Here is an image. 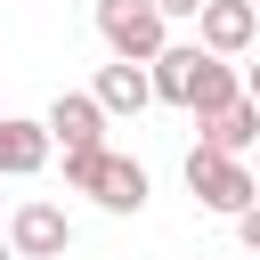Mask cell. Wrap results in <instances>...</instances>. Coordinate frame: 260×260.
Returning a JSON list of instances; mask_svg holds the SVG:
<instances>
[{
    "mask_svg": "<svg viewBox=\"0 0 260 260\" xmlns=\"http://www.w3.org/2000/svg\"><path fill=\"white\" fill-rule=\"evenodd\" d=\"M154 98L203 122V114H219V106L244 98V65H228V57L203 49V41H171V49L154 57Z\"/></svg>",
    "mask_w": 260,
    "mask_h": 260,
    "instance_id": "6da1fadb",
    "label": "cell"
},
{
    "mask_svg": "<svg viewBox=\"0 0 260 260\" xmlns=\"http://www.w3.org/2000/svg\"><path fill=\"white\" fill-rule=\"evenodd\" d=\"M187 195L203 203V211H219V219H236V211H252L260 203V171H252V154H219V146H187Z\"/></svg>",
    "mask_w": 260,
    "mask_h": 260,
    "instance_id": "7a4b0ae2",
    "label": "cell"
},
{
    "mask_svg": "<svg viewBox=\"0 0 260 260\" xmlns=\"http://www.w3.org/2000/svg\"><path fill=\"white\" fill-rule=\"evenodd\" d=\"M65 187L73 195H98L106 211H146V162L138 154H114V146H89V154H65Z\"/></svg>",
    "mask_w": 260,
    "mask_h": 260,
    "instance_id": "3957f363",
    "label": "cell"
},
{
    "mask_svg": "<svg viewBox=\"0 0 260 260\" xmlns=\"http://www.w3.org/2000/svg\"><path fill=\"white\" fill-rule=\"evenodd\" d=\"M98 41H106L114 57L154 65V57L171 49V16H162V0H98Z\"/></svg>",
    "mask_w": 260,
    "mask_h": 260,
    "instance_id": "277c9868",
    "label": "cell"
},
{
    "mask_svg": "<svg viewBox=\"0 0 260 260\" xmlns=\"http://www.w3.org/2000/svg\"><path fill=\"white\" fill-rule=\"evenodd\" d=\"M49 138H57V154H89V146H106V106H98V89H57L49 98Z\"/></svg>",
    "mask_w": 260,
    "mask_h": 260,
    "instance_id": "5b68a950",
    "label": "cell"
},
{
    "mask_svg": "<svg viewBox=\"0 0 260 260\" xmlns=\"http://www.w3.org/2000/svg\"><path fill=\"white\" fill-rule=\"evenodd\" d=\"M8 244H16V260H65V244H73V219H65L49 195H32V203H16V219H8Z\"/></svg>",
    "mask_w": 260,
    "mask_h": 260,
    "instance_id": "8992f818",
    "label": "cell"
},
{
    "mask_svg": "<svg viewBox=\"0 0 260 260\" xmlns=\"http://www.w3.org/2000/svg\"><path fill=\"white\" fill-rule=\"evenodd\" d=\"M195 41H203V49H219V57H244V49L260 41V0H203Z\"/></svg>",
    "mask_w": 260,
    "mask_h": 260,
    "instance_id": "52a82bcc",
    "label": "cell"
},
{
    "mask_svg": "<svg viewBox=\"0 0 260 260\" xmlns=\"http://www.w3.org/2000/svg\"><path fill=\"white\" fill-rule=\"evenodd\" d=\"M89 89H98V106H106L114 122H122V114H146V106H162V98H154V65H138V57H114V65H98V81H89Z\"/></svg>",
    "mask_w": 260,
    "mask_h": 260,
    "instance_id": "ba28073f",
    "label": "cell"
},
{
    "mask_svg": "<svg viewBox=\"0 0 260 260\" xmlns=\"http://www.w3.org/2000/svg\"><path fill=\"white\" fill-rule=\"evenodd\" d=\"M57 154L49 122H24V114H0V179H32L41 162Z\"/></svg>",
    "mask_w": 260,
    "mask_h": 260,
    "instance_id": "9c48e42d",
    "label": "cell"
},
{
    "mask_svg": "<svg viewBox=\"0 0 260 260\" xmlns=\"http://www.w3.org/2000/svg\"><path fill=\"white\" fill-rule=\"evenodd\" d=\"M203 146H219V154H252V146H260V106L236 98V106L203 114Z\"/></svg>",
    "mask_w": 260,
    "mask_h": 260,
    "instance_id": "30bf717a",
    "label": "cell"
},
{
    "mask_svg": "<svg viewBox=\"0 0 260 260\" xmlns=\"http://www.w3.org/2000/svg\"><path fill=\"white\" fill-rule=\"evenodd\" d=\"M236 244H244V252L260 260V203H252V211H236Z\"/></svg>",
    "mask_w": 260,
    "mask_h": 260,
    "instance_id": "8fae6325",
    "label": "cell"
},
{
    "mask_svg": "<svg viewBox=\"0 0 260 260\" xmlns=\"http://www.w3.org/2000/svg\"><path fill=\"white\" fill-rule=\"evenodd\" d=\"M162 16H171V24H179V16L195 24V16H203V0H162Z\"/></svg>",
    "mask_w": 260,
    "mask_h": 260,
    "instance_id": "7c38bea8",
    "label": "cell"
},
{
    "mask_svg": "<svg viewBox=\"0 0 260 260\" xmlns=\"http://www.w3.org/2000/svg\"><path fill=\"white\" fill-rule=\"evenodd\" d=\"M244 98H252V106H260V57H252V65H244Z\"/></svg>",
    "mask_w": 260,
    "mask_h": 260,
    "instance_id": "4fadbf2b",
    "label": "cell"
},
{
    "mask_svg": "<svg viewBox=\"0 0 260 260\" xmlns=\"http://www.w3.org/2000/svg\"><path fill=\"white\" fill-rule=\"evenodd\" d=\"M0 260H16V244H8V236H0Z\"/></svg>",
    "mask_w": 260,
    "mask_h": 260,
    "instance_id": "5bb4252c",
    "label": "cell"
},
{
    "mask_svg": "<svg viewBox=\"0 0 260 260\" xmlns=\"http://www.w3.org/2000/svg\"><path fill=\"white\" fill-rule=\"evenodd\" d=\"M252 171H260V146H252Z\"/></svg>",
    "mask_w": 260,
    "mask_h": 260,
    "instance_id": "9a60e30c",
    "label": "cell"
}]
</instances>
